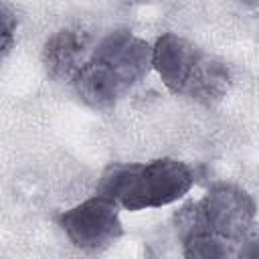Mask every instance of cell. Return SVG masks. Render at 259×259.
I'll list each match as a JSON object with an SVG mask.
<instances>
[{
  "mask_svg": "<svg viewBox=\"0 0 259 259\" xmlns=\"http://www.w3.org/2000/svg\"><path fill=\"white\" fill-rule=\"evenodd\" d=\"M194 184L192 170L174 158L144 164L109 166L99 182V194L125 210L158 208L182 198Z\"/></svg>",
  "mask_w": 259,
  "mask_h": 259,
  "instance_id": "6da1fadb",
  "label": "cell"
},
{
  "mask_svg": "<svg viewBox=\"0 0 259 259\" xmlns=\"http://www.w3.org/2000/svg\"><path fill=\"white\" fill-rule=\"evenodd\" d=\"M176 219L182 233L200 229L243 243L255 229V202L233 184H217L198 202L184 206Z\"/></svg>",
  "mask_w": 259,
  "mask_h": 259,
  "instance_id": "7a4b0ae2",
  "label": "cell"
},
{
  "mask_svg": "<svg viewBox=\"0 0 259 259\" xmlns=\"http://www.w3.org/2000/svg\"><path fill=\"white\" fill-rule=\"evenodd\" d=\"M59 227L75 247L85 251L105 249L123 235L117 204L99 192L65 210L59 217Z\"/></svg>",
  "mask_w": 259,
  "mask_h": 259,
  "instance_id": "3957f363",
  "label": "cell"
},
{
  "mask_svg": "<svg viewBox=\"0 0 259 259\" xmlns=\"http://www.w3.org/2000/svg\"><path fill=\"white\" fill-rule=\"evenodd\" d=\"M91 57L103 63L125 91L140 83L152 67V47L130 30L109 32L97 45Z\"/></svg>",
  "mask_w": 259,
  "mask_h": 259,
  "instance_id": "277c9868",
  "label": "cell"
},
{
  "mask_svg": "<svg viewBox=\"0 0 259 259\" xmlns=\"http://www.w3.org/2000/svg\"><path fill=\"white\" fill-rule=\"evenodd\" d=\"M200 55L202 53L190 40L174 32H166L152 47V67L162 77L164 85L178 95L186 93Z\"/></svg>",
  "mask_w": 259,
  "mask_h": 259,
  "instance_id": "5b68a950",
  "label": "cell"
},
{
  "mask_svg": "<svg viewBox=\"0 0 259 259\" xmlns=\"http://www.w3.org/2000/svg\"><path fill=\"white\" fill-rule=\"evenodd\" d=\"M89 53V36L81 30L63 28L55 32L45 49L42 63L47 73L57 81H73L77 71L87 63Z\"/></svg>",
  "mask_w": 259,
  "mask_h": 259,
  "instance_id": "8992f818",
  "label": "cell"
},
{
  "mask_svg": "<svg viewBox=\"0 0 259 259\" xmlns=\"http://www.w3.org/2000/svg\"><path fill=\"white\" fill-rule=\"evenodd\" d=\"M71 83L81 101L93 109H109L125 93L117 77L93 57L87 59V63L77 71Z\"/></svg>",
  "mask_w": 259,
  "mask_h": 259,
  "instance_id": "52a82bcc",
  "label": "cell"
},
{
  "mask_svg": "<svg viewBox=\"0 0 259 259\" xmlns=\"http://www.w3.org/2000/svg\"><path fill=\"white\" fill-rule=\"evenodd\" d=\"M229 85H231L229 67L214 57L200 55L184 95H188L196 101L212 103L227 93Z\"/></svg>",
  "mask_w": 259,
  "mask_h": 259,
  "instance_id": "ba28073f",
  "label": "cell"
},
{
  "mask_svg": "<svg viewBox=\"0 0 259 259\" xmlns=\"http://www.w3.org/2000/svg\"><path fill=\"white\" fill-rule=\"evenodd\" d=\"M182 257L184 259H237L239 245L227 237L210 231L192 229L182 233Z\"/></svg>",
  "mask_w": 259,
  "mask_h": 259,
  "instance_id": "9c48e42d",
  "label": "cell"
},
{
  "mask_svg": "<svg viewBox=\"0 0 259 259\" xmlns=\"http://www.w3.org/2000/svg\"><path fill=\"white\" fill-rule=\"evenodd\" d=\"M16 26H18V18L14 14V10L0 2V59L8 55V51L14 45V34H16Z\"/></svg>",
  "mask_w": 259,
  "mask_h": 259,
  "instance_id": "30bf717a",
  "label": "cell"
},
{
  "mask_svg": "<svg viewBox=\"0 0 259 259\" xmlns=\"http://www.w3.org/2000/svg\"><path fill=\"white\" fill-rule=\"evenodd\" d=\"M237 259H257V233H255V229L243 239V245H239V257Z\"/></svg>",
  "mask_w": 259,
  "mask_h": 259,
  "instance_id": "8fae6325",
  "label": "cell"
}]
</instances>
